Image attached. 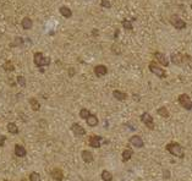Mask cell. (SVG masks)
Masks as SVG:
<instances>
[{"label": "cell", "instance_id": "cell-14", "mask_svg": "<svg viewBox=\"0 0 192 181\" xmlns=\"http://www.w3.org/2000/svg\"><path fill=\"white\" fill-rule=\"evenodd\" d=\"M32 26H33V21L31 20V17L26 16V17H23V18H22V21H21V27H22L23 29L28 31V29H31V28H32Z\"/></svg>", "mask_w": 192, "mask_h": 181}, {"label": "cell", "instance_id": "cell-31", "mask_svg": "<svg viewBox=\"0 0 192 181\" xmlns=\"http://www.w3.org/2000/svg\"><path fill=\"white\" fill-rule=\"evenodd\" d=\"M185 63H186L187 66L192 70V58H191L190 55H187V54H185Z\"/></svg>", "mask_w": 192, "mask_h": 181}, {"label": "cell", "instance_id": "cell-11", "mask_svg": "<svg viewBox=\"0 0 192 181\" xmlns=\"http://www.w3.org/2000/svg\"><path fill=\"white\" fill-rule=\"evenodd\" d=\"M71 131L76 135V136H85L86 135V130L81 126L80 124H77V123H75V124H72V126H71Z\"/></svg>", "mask_w": 192, "mask_h": 181}, {"label": "cell", "instance_id": "cell-22", "mask_svg": "<svg viewBox=\"0 0 192 181\" xmlns=\"http://www.w3.org/2000/svg\"><path fill=\"white\" fill-rule=\"evenodd\" d=\"M131 158H132V150L126 148L123 152V162H127V160H130Z\"/></svg>", "mask_w": 192, "mask_h": 181}, {"label": "cell", "instance_id": "cell-36", "mask_svg": "<svg viewBox=\"0 0 192 181\" xmlns=\"http://www.w3.org/2000/svg\"><path fill=\"white\" fill-rule=\"evenodd\" d=\"M92 33H94V36H98L97 33H98V31H97V29H93V31H92Z\"/></svg>", "mask_w": 192, "mask_h": 181}, {"label": "cell", "instance_id": "cell-37", "mask_svg": "<svg viewBox=\"0 0 192 181\" xmlns=\"http://www.w3.org/2000/svg\"><path fill=\"white\" fill-rule=\"evenodd\" d=\"M21 181H29V179H22Z\"/></svg>", "mask_w": 192, "mask_h": 181}, {"label": "cell", "instance_id": "cell-26", "mask_svg": "<svg viewBox=\"0 0 192 181\" xmlns=\"http://www.w3.org/2000/svg\"><path fill=\"white\" fill-rule=\"evenodd\" d=\"M89 115H91V113H89V110H88V109L82 108V109L80 110V118H81V119H85V120H86Z\"/></svg>", "mask_w": 192, "mask_h": 181}, {"label": "cell", "instance_id": "cell-2", "mask_svg": "<svg viewBox=\"0 0 192 181\" xmlns=\"http://www.w3.org/2000/svg\"><path fill=\"white\" fill-rule=\"evenodd\" d=\"M166 150L170 153V154H173L174 157H177V158H183L184 157V148L181 147L179 143L176 142H170L166 145Z\"/></svg>", "mask_w": 192, "mask_h": 181}, {"label": "cell", "instance_id": "cell-24", "mask_svg": "<svg viewBox=\"0 0 192 181\" xmlns=\"http://www.w3.org/2000/svg\"><path fill=\"white\" fill-rule=\"evenodd\" d=\"M3 69L5 70L6 72H11V71H14V70H15V66H14V64L9 60V61H5V64H3Z\"/></svg>", "mask_w": 192, "mask_h": 181}, {"label": "cell", "instance_id": "cell-28", "mask_svg": "<svg viewBox=\"0 0 192 181\" xmlns=\"http://www.w3.org/2000/svg\"><path fill=\"white\" fill-rule=\"evenodd\" d=\"M123 27L127 31H131L132 29V22L128 21V20H123Z\"/></svg>", "mask_w": 192, "mask_h": 181}, {"label": "cell", "instance_id": "cell-18", "mask_svg": "<svg viewBox=\"0 0 192 181\" xmlns=\"http://www.w3.org/2000/svg\"><path fill=\"white\" fill-rule=\"evenodd\" d=\"M86 121H87L88 126L94 127V126H97V125H98V118H97L94 114H91V115L86 119Z\"/></svg>", "mask_w": 192, "mask_h": 181}, {"label": "cell", "instance_id": "cell-19", "mask_svg": "<svg viewBox=\"0 0 192 181\" xmlns=\"http://www.w3.org/2000/svg\"><path fill=\"white\" fill-rule=\"evenodd\" d=\"M29 105H31V109L33 110V112H38V110L40 109V103L36 98H29Z\"/></svg>", "mask_w": 192, "mask_h": 181}, {"label": "cell", "instance_id": "cell-38", "mask_svg": "<svg viewBox=\"0 0 192 181\" xmlns=\"http://www.w3.org/2000/svg\"><path fill=\"white\" fill-rule=\"evenodd\" d=\"M4 181H10V180H4Z\"/></svg>", "mask_w": 192, "mask_h": 181}, {"label": "cell", "instance_id": "cell-27", "mask_svg": "<svg viewBox=\"0 0 192 181\" xmlns=\"http://www.w3.org/2000/svg\"><path fill=\"white\" fill-rule=\"evenodd\" d=\"M29 181H40V175L37 173V172H33L29 174Z\"/></svg>", "mask_w": 192, "mask_h": 181}, {"label": "cell", "instance_id": "cell-8", "mask_svg": "<svg viewBox=\"0 0 192 181\" xmlns=\"http://www.w3.org/2000/svg\"><path fill=\"white\" fill-rule=\"evenodd\" d=\"M130 143L134 147H136V148H142L143 147V139L141 138L138 135H135V136H132V137H130Z\"/></svg>", "mask_w": 192, "mask_h": 181}, {"label": "cell", "instance_id": "cell-3", "mask_svg": "<svg viewBox=\"0 0 192 181\" xmlns=\"http://www.w3.org/2000/svg\"><path fill=\"white\" fill-rule=\"evenodd\" d=\"M179 103H180L181 107H183L184 109H186V110H191L192 109V100H191L190 96L186 94V93H183V94L179 96Z\"/></svg>", "mask_w": 192, "mask_h": 181}, {"label": "cell", "instance_id": "cell-29", "mask_svg": "<svg viewBox=\"0 0 192 181\" xmlns=\"http://www.w3.org/2000/svg\"><path fill=\"white\" fill-rule=\"evenodd\" d=\"M16 81H17V83L21 86V87H25L26 86V78H25V76H17V78H16Z\"/></svg>", "mask_w": 192, "mask_h": 181}, {"label": "cell", "instance_id": "cell-25", "mask_svg": "<svg viewBox=\"0 0 192 181\" xmlns=\"http://www.w3.org/2000/svg\"><path fill=\"white\" fill-rule=\"evenodd\" d=\"M157 112H158V114H159L160 116H163V118H169V112H168V109H166L165 107L159 108Z\"/></svg>", "mask_w": 192, "mask_h": 181}, {"label": "cell", "instance_id": "cell-34", "mask_svg": "<svg viewBox=\"0 0 192 181\" xmlns=\"http://www.w3.org/2000/svg\"><path fill=\"white\" fill-rule=\"evenodd\" d=\"M75 75V70L74 69H70L69 70V76H74Z\"/></svg>", "mask_w": 192, "mask_h": 181}, {"label": "cell", "instance_id": "cell-35", "mask_svg": "<svg viewBox=\"0 0 192 181\" xmlns=\"http://www.w3.org/2000/svg\"><path fill=\"white\" fill-rule=\"evenodd\" d=\"M170 176V174H169V170H164V177L165 179H168Z\"/></svg>", "mask_w": 192, "mask_h": 181}, {"label": "cell", "instance_id": "cell-5", "mask_svg": "<svg viewBox=\"0 0 192 181\" xmlns=\"http://www.w3.org/2000/svg\"><path fill=\"white\" fill-rule=\"evenodd\" d=\"M141 121H142L148 128H150V130H153L154 128V123H153V118H152V115H150L149 113H143L142 115H141Z\"/></svg>", "mask_w": 192, "mask_h": 181}, {"label": "cell", "instance_id": "cell-15", "mask_svg": "<svg viewBox=\"0 0 192 181\" xmlns=\"http://www.w3.org/2000/svg\"><path fill=\"white\" fill-rule=\"evenodd\" d=\"M15 154H16L17 157H20V158H23V157H26V154H27V150H26V148H25L23 146H21V145H16V146H15Z\"/></svg>", "mask_w": 192, "mask_h": 181}, {"label": "cell", "instance_id": "cell-10", "mask_svg": "<svg viewBox=\"0 0 192 181\" xmlns=\"http://www.w3.org/2000/svg\"><path fill=\"white\" fill-rule=\"evenodd\" d=\"M185 61V54H181V53H175L171 55V63L175 64V65H181Z\"/></svg>", "mask_w": 192, "mask_h": 181}, {"label": "cell", "instance_id": "cell-13", "mask_svg": "<svg viewBox=\"0 0 192 181\" xmlns=\"http://www.w3.org/2000/svg\"><path fill=\"white\" fill-rule=\"evenodd\" d=\"M94 74L98 77H103V76H105L108 74V69H107L105 65H97L94 67Z\"/></svg>", "mask_w": 192, "mask_h": 181}, {"label": "cell", "instance_id": "cell-23", "mask_svg": "<svg viewBox=\"0 0 192 181\" xmlns=\"http://www.w3.org/2000/svg\"><path fill=\"white\" fill-rule=\"evenodd\" d=\"M100 176H102L103 181H113V174L110 172H108V170H103Z\"/></svg>", "mask_w": 192, "mask_h": 181}, {"label": "cell", "instance_id": "cell-33", "mask_svg": "<svg viewBox=\"0 0 192 181\" xmlns=\"http://www.w3.org/2000/svg\"><path fill=\"white\" fill-rule=\"evenodd\" d=\"M5 141H6V136H1V137H0V147H3L5 145Z\"/></svg>", "mask_w": 192, "mask_h": 181}, {"label": "cell", "instance_id": "cell-1", "mask_svg": "<svg viewBox=\"0 0 192 181\" xmlns=\"http://www.w3.org/2000/svg\"><path fill=\"white\" fill-rule=\"evenodd\" d=\"M50 61H52V60H50V58L49 56H44L43 53H40V52L34 53L33 63H34V65L37 67L42 69L43 66H48V65H50Z\"/></svg>", "mask_w": 192, "mask_h": 181}, {"label": "cell", "instance_id": "cell-7", "mask_svg": "<svg viewBox=\"0 0 192 181\" xmlns=\"http://www.w3.org/2000/svg\"><path fill=\"white\" fill-rule=\"evenodd\" d=\"M102 141H103V138L99 136H91L88 139V145L93 148H99L102 146Z\"/></svg>", "mask_w": 192, "mask_h": 181}, {"label": "cell", "instance_id": "cell-20", "mask_svg": "<svg viewBox=\"0 0 192 181\" xmlns=\"http://www.w3.org/2000/svg\"><path fill=\"white\" fill-rule=\"evenodd\" d=\"M113 96L118 99V100H125L127 98V94L125 92H123V90H119V89H115L113 92Z\"/></svg>", "mask_w": 192, "mask_h": 181}, {"label": "cell", "instance_id": "cell-21", "mask_svg": "<svg viewBox=\"0 0 192 181\" xmlns=\"http://www.w3.org/2000/svg\"><path fill=\"white\" fill-rule=\"evenodd\" d=\"M7 131L12 135H17L18 134V127L15 123H9L7 124Z\"/></svg>", "mask_w": 192, "mask_h": 181}, {"label": "cell", "instance_id": "cell-30", "mask_svg": "<svg viewBox=\"0 0 192 181\" xmlns=\"http://www.w3.org/2000/svg\"><path fill=\"white\" fill-rule=\"evenodd\" d=\"M23 44V39L21 37H16L15 38V41L12 43V47H20V45H22Z\"/></svg>", "mask_w": 192, "mask_h": 181}, {"label": "cell", "instance_id": "cell-16", "mask_svg": "<svg viewBox=\"0 0 192 181\" xmlns=\"http://www.w3.org/2000/svg\"><path fill=\"white\" fill-rule=\"evenodd\" d=\"M81 157H82L85 163H92L93 162V154H92V152H89V150H82Z\"/></svg>", "mask_w": 192, "mask_h": 181}, {"label": "cell", "instance_id": "cell-6", "mask_svg": "<svg viewBox=\"0 0 192 181\" xmlns=\"http://www.w3.org/2000/svg\"><path fill=\"white\" fill-rule=\"evenodd\" d=\"M171 23H173V26L176 29H184V28H186V22L184 21V20H181L179 16H176V15L171 16Z\"/></svg>", "mask_w": 192, "mask_h": 181}, {"label": "cell", "instance_id": "cell-32", "mask_svg": "<svg viewBox=\"0 0 192 181\" xmlns=\"http://www.w3.org/2000/svg\"><path fill=\"white\" fill-rule=\"evenodd\" d=\"M100 5H102L103 7H105V9H109L110 6H112L109 0H100Z\"/></svg>", "mask_w": 192, "mask_h": 181}, {"label": "cell", "instance_id": "cell-17", "mask_svg": "<svg viewBox=\"0 0 192 181\" xmlns=\"http://www.w3.org/2000/svg\"><path fill=\"white\" fill-rule=\"evenodd\" d=\"M59 12L60 15H63L65 18H70L72 16V11H71V9L67 7V6H61L59 9Z\"/></svg>", "mask_w": 192, "mask_h": 181}, {"label": "cell", "instance_id": "cell-12", "mask_svg": "<svg viewBox=\"0 0 192 181\" xmlns=\"http://www.w3.org/2000/svg\"><path fill=\"white\" fill-rule=\"evenodd\" d=\"M154 58H155V60L159 63V64H161L163 66H168L169 65V61H168V59H166V56L163 54V53H160V52H155L154 53Z\"/></svg>", "mask_w": 192, "mask_h": 181}, {"label": "cell", "instance_id": "cell-4", "mask_svg": "<svg viewBox=\"0 0 192 181\" xmlns=\"http://www.w3.org/2000/svg\"><path fill=\"white\" fill-rule=\"evenodd\" d=\"M148 69L150 70V72L154 74V75H157L158 77H165L166 76V72L160 66H158L155 63H150L148 65Z\"/></svg>", "mask_w": 192, "mask_h": 181}, {"label": "cell", "instance_id": "cell-9", "mask_svg": "<svg viewBox=\"0 0 192 181\" xmlns=\"http://www.w3.org/2000/svg\"><path fill=\"white\" fill-rule=\"evenodd\" d=\"M50 176H52V179L55 180V181H63L64 180V173H63V170L61 169H58V168L52 170Z\"/></svg>", "mask_w": 192, "mask_h": 181}]
</instances>
